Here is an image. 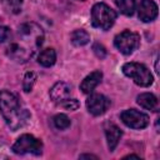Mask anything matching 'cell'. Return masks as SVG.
I'll return each instance as SVG.
<instances>
[{"label": "cell", "instance_id": "1", "mask_svg": "<svg viewBox=\"0 0 160 160\" xmlns=\"http://www.w3.org/2000/svg\"><path fill=\"white\" fill-rule=\"evenodd\" d=\"M0 111L12 131L22 128L30 118L29 112L20 106L18 98L8 90L0 91Z\"/></svg>", "mask_w": 160, "mask_h": 160}, {"label": "cell", "instance_id": "2", "mask_svg": "<svg viewBox=\"0 0 160 160\" xmlns=\"http://www.w3.org/2000/svg\"><path fill=\"white\" fill-rule=\"evenodd\" d=\"M116 20V12L104 2H98L91 9V22L95 28L109 30Z\"/></svg>", "mask_w": 160, "mask_h": 160}, {"label": "cell", "instance_id": "3", "mask_svg": "<svg viewBox=\"0 0 160 160\" xmlns=\"http://www.w3.org/2000/svg\"><path fill=\"white\" fill-rule=\"evenodd\" d=\"M122 72L134 80V82L139 86H150L154 81V78L150 72V70L139 62H126L122 66Z\"/></svg>", "mask_w": 160, "mask_h": 160}, {"label": "cell", "instance_id": "4", "mask_svg": "<svg viewBox=\"0 0 160 160\" xmlns=\"http://www.w3.org/2000/svg\"><path fill=\"white\" fill-rule=\"evenodd\" d=\"M12 151L15 154H20V155H24V154L41 155L42 142L30 134H24L12 145Z\"/></svg>", "mask_w": 160, "mask_h": 160}, {"label": "cell", "instance_id": "5", "mask_svg": "<svg viewBox=\"0 0 160 160\" xmlns=\"http://www.w3.org/2000/svg\"><path fill=\"white\" fill-rule=\"evenodd\" d=\"M114 44L121 54L130 55L139 48L140 36L136 32H132L130 30H125V31H122V32H120L115 36Z\"/></svg>", "mask_w": 160, "mask_h": 160}, {"label": "cell", "instance_id": "6", "mask_svg": "<svg viewBox=\"0 0 160 160\" xmlns=\"http://www.w3.org/2000/svg\"><path fill=\"white\" fill-rule=\"evenodd\" d=\"M120 118H121V121L131 129H144L149 125V121H150L146 114L135 109H128L122 111Z\"/></svg>", "mask_w": 160, "mask_h": 160}, {"label": "cell", "instance_id": "7", "mask_svg": "<svg viewBox=\"0 0 160 160\" xmlns=\"http://www.w3.org/2000/svg\"><path fill=\"white\" fill-rule=\"evenodd\" d=\"M110 106V100L102 94H91L86 100V108L90 114L99 116L102 115Z\"/></svg>", "mask_w": 160, "mask_h": 160}, {"label": "cell", "instance_id": "8", "mask_svg": "<svg viewBox=\"0 0 160 160\" xmlns=\"http://www.w3.org/2000/svg\"><path fill=\"white\" fill-rule=\"evenodd\" d=\"M158 5L152 0H141L138 6V16L144 22H150L158 16Z\"/></svg>", "mask_w": 160, "mask_h": 160}, {"label": "cell", "instance_id": "9", "mask_svg": "<svg viewBox=\"0 0 160 160\" xmlns=\"http://www.w3.org/2000/svg\"><path fill=\"white\" fill-rule=\"evenodd\" d=\"M102 79V72L96 70V71H92L91 74H89L84 80L80 84V90L85 94H91L94 91V89L100 84Z\"/></svg>", "mask_w": 160, "mask_h": 160}, {"label": "cell", "instance_id": "10", "mask_svg": "<svg viewBox=\"0 0 160 160\" xmlns=\"http://www.w3.org/2000/svg\"><path fill=\"white\" fill-rule=\"evenodd\" d=\"M70 92H71V86L66 82H62V81H59L56 82L51 90H50V98L54 100V101H62L65 99H68L70 96Z\"/></svg>", "mask_w": 160, "mask_h": 160}, {"label": "cell", "instance_id": "11", "mask_svg": "<svg viewBox=\"0 0 160 160\" xmlns=\"http://www.w3.org/2000/svg\"><path fill=\"white\" fill-rule=\"evenodd\" d=\"M105 135H106L108 146H109L110 151H114L115 148L118 146L119 141H120V138L122 135V131L115 124H108L106 128H105Z\"/></svg>", "mask_w": 160, "mask_h": 160}, {"label": "cell", "instance_id": "12", "mask_svg": "<svg viewBox=\"0 0 160 160\" xmlns=\"http://www.w3.org/2000/svg\"><path fill=\"white\" fill-rule=\"evenodd\" d=\"M136 102L142 106L146 110L150 111H159V100L154 94L150 92H142L136 98Z\"/></svg>", "mask_w": 160, "mask_h": 160}, {"label": "cell", "instance_id": "13", "mask_svg": "<svg viewBox=\"0 0 160 160\" xmlns=\"http://www.w3.org/2000/svg\"><path fill=\"white\" fill-rule=\"evenodd\" d=\"M38 61H39L40 65H42L45 68L52 66L55 64V61H56V52H55V50L51 49V48L41 50L39 56H38Z\"/></svg>", "mask_w": 160, "mask_h": 160}, {"label": "cell", "instance_id": "14", "mask_svg": "<svg viewBox=\"0 0 160 160\" xmlns=\"http://www.w3.org/2000/svg\"><path fill=\"white\" fill-rule=\"evenodd\" d=\"M90 41V35L82 30V29H78L75 31L71 32V42L75 46H84Z\"/></svg>", "mask_w": 160, "mask_h": 160}, {"label": "cell", "instance_id": "15", "mask_svg": "<svg viewBox=\"0 0 160 160\" xmlns=\"http://www.w3.org/2000/svg\"><path fill=\"white\" fill-rule=\"evenodd\" d=\"M115 2H116V6L119 8L120 12L126 16H131L136 9L135 0H115Z\"/></svg>", "mask_w": 160, "mask_h": 160}, {"label": "cell", "instance_id": "16", "mask_svg": "<svg viewBox=\"0 0 160 160\" xmlns=\"http://www.w3.org/2000/svg\"><path fill=\"white\" fill-rule=\"evenodd\" d=\"M52 122H54V126L59 130H65L70 126V119L65 115V114H58L54 116L52 119Z\"/></svg>", "mask_w": 160, "mask_h": 160}, {"label": "cell", "instance_id": "17", "mask_svg": "<svg viewBox=\"0 0 160 160\" xmlns=\"http://www.w3.org/2000/svg\"><path fill=\"white\" fill-rule=\"evenodd\" d=\"M2 5L8 11L12 14H19L21 11L22 0H2Z\"/></svg>", "mask_w": 160, "mask_h": 160}, {"label": "cell", "instance_id": "18", "mask_svg": "<svg viewBox=\"0 0 160 160\" xmlns=\"http://www.w3.org/2000/svg\"><path fill=\"white\" fill-rule=\"evenodd\" d=\"M35 81H36V74L32 72V71L26 72L25 76H24V81H22V89H24V91H25V92L31 91V89H32Z\"/></svg>", "mask_w": 160, "mask_h": 160}, {"label": "cell", "instance_id": "19", "mask_svg": "<svg viewBox=\"0 0 160 160\" xmlns=\"http://www.w3.org/2000/svg\"><path fill=\"white\" fill-rule=\"evenodd\" d=\"M60 105L64 108V109H66V110H71V111H74V110H76L79 106H80V104H79V101L76 100V99H65V100H62V101H60Z\"/></svg>", "mask_w": 160, "mask_h": 160}, {"label": "cell", "instance_id": "20", "mask_svg": "<svg viewBox=\"0 0 160 160\" xmlns=\"http://www.w3.org/2000/svg\"><path fill=\"white\" fill-rule=\"evenodd\" d=\"M92 51H94V54H95L99 59H104V58L106 56V49H105L101 44H99V42H96V44L92 45Z\"/></svg>", "mask_w": 160, "mask_h": 160}, {"label": "cell", "instance_id": "21", "mask_svg": "<svg viewBox=\"0 0 160 160\" xmlns=\"http://www.w3.org/2000/svg\"><path fill=\"white\" fill-rule=\"evenodd\" d=\"M11 38V31L8 26H0V42H5L10 40Z\"/></svg>", "mask_w": 160, "mask_h": 160}, {"label": "cell", "instance_id": "22", "mask_svg": "<svg viewBox=\"0 0 160 160\" xmlns=\"http://www.w3.org/2000/svg\"><path fill=\"white\" fill-rule=\"evenodd\" d=\"M80 159H98V156L91 155V154H82L80 155Z\"/></svg>", "mask_w": 160, "mask_h": 160}, {"label": "cell", "instance_id": "23", "mask_svg": "<svg viewBox=\"0 0 160 160\" xmlns=\"http://www.w3.org/2000/svg\"><path fill=\"white\" fill-rule=\"evenodd\" d=\"M126 158H139V156H138V155H128ZM126 158H125V159H126Z\"/></svg>", "mask_w": 160, "mask_h": 160}, {"label": "cell", "instance_id": "24", "mask_svg": "<svg viewBox=\"0 0 160 160\" xmlns=\"http://www.w3.org/2000/svg\"><path fill=\"white\" fill-rule=\"evenodd\" d=\"M80 1H85V0H80Z\"/></svg>", "mask_w": 160, "mask_h": 160}]
</instances>
